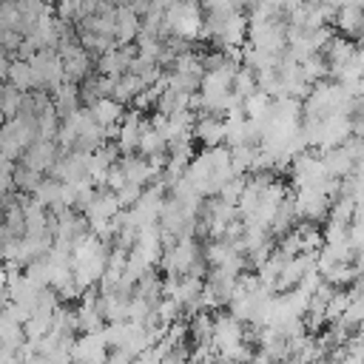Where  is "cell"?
Masks as SVG:
<instances>
[{"mask_svg":"<svg viewBox=\"0 0 364 364\" xmlns=\"http://www.w3.org/2000/svg\"><path fill=\"white\" fill-rule=\"evenodd\" d=\"M242 341H245V327L230 313H219L216 318H210V347L216 350L219 358L228 355Z\"/></svg>","mask_w":364,"mask_h":364,"instance_id":"obj_1","label":"cell"},{"mask_svg":"<svg viewBox=\"0 0 364 364\" xmlns=\"http://www.w3.org/2000/svg\"><path fill=\"white\" fill-rule=\"evenodd\" d=\"M68 355H71L74 364H105L108 344H105V338H102V330H97V333H82L80 338H74Z\"/></svg>","mask_w":364,"mask_h":364,"instance_id":"obj_2","label":"cell"},{"mask_svg":"<svg viewBox=\"0 0 364 364\" xmlns=\"http://www.w3.org/2000/svg\"><path fill=\"white\" fill-rule=\"evenodd\" d=\"M74 321L80 333H97L102 330V313L97 299H82L80 307H74Z\"/></svg>","mask_w":364,"mask_h":364,"instance_id":"obj_3","label":"cell"},{"mask_svg":"<svg viewBox=\"0 0 364 364\" xmlns=\"http://www.w3.org/2000/svg\"><path fill=\"white\" fill-rule=\"evenodd\" d=\"M196 136H199L208 148H216V145L225 139V122H222V119H213V117H205V119L196 125Z\"/></svg>","mask_w":364,"mask_h":364,"instance_id":"obj_4","label":"cell"},{"mask_svg":"<svg viewBox=\"0 0 364 364\" xmlns=\"http://www.w3.org/2000/svg\"><path fill=\"white\" fill-rule=\"evenodd\" d=\"M23 108V94L11 85H3L0 88V119H14Z\"/></svg>","mask_w":364,"mask_h":364,"instance_id":"obj_5","label":"cell"},{"mask_svg":"<svg viewBox=\"0 0 364 364\" xmlns=\"http://www.w3.org/2000/svg\"><path fill=\"white\" fill-rule=\"evenodd\" d=\"M9 80H11V88H17V91H28V88H34L28 63H14V65H9Z\"/></svg>","mask_w":364,"mask_h":364,"instance_id":"obj_6","label":"cell"}]
</instances>
